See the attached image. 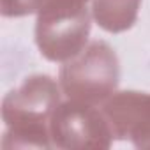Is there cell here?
Listing matches in <instances>:
<instances>
[{
	"label": "cell",
	"instance_id": "obj_1",
	"mask_svg": "<svg viewBox=\"0 0 150 150\" xmlns=\"http://www.w3.org/2000/svg\"><path fill=\"white\" fill-rule=\"evenodd\" d=\"M55 88L50 78L46 76H35L25 81V85L20 90H13L4 99V110L2 117L6 124L9 125L7 132H23L27 125L34 131L35 124L44 117L48 108L46 103L55 101Z\"/></svg>",
	"mask_w": 150,
	"mask_h": 150
},
{
	"label": "cell",
	"instance_id": "obj_2",
	"mask_svg": "<svg viewBox=\"0 0 150 150\" xmlns=\"http://www.w3.org/2000/svg\"><path fill=\"white\" fill-rule=\"evenodd\" d=\"M42 0H2V14L4 16H23L34 13Z\"/></svg>",
	"mask_w": 150,
	"mask_h": 150
}]
</instances>
